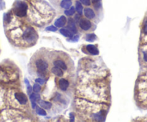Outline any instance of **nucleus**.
I'll use <instances>...</instances> for the list:
<instances>
[{
  "instance_id": "26",
  "label": "nucleus",
  "mask_w": 147,
  "mask_h": 122,
  "mask_svg": "<svg viewBox=\"0 0 147 122\" xmlns=\"http://www.w3.org/2000/svg\"><path fill=\"white\" fill-rule=\"evenodd\" d=\"M35 82L37 84H40V85H43L44 83H45V80L43 78H38L35 79Z\"/></svg>"
},
{
  "instance_id": "3",
  "label": "nucleus",
  "mask_w": 147,
  "mask_h": 122,
  "mask_svg": "<svg viewBox=\"0 0 147 122\" xmlns=\"http://www.w3.org/2000/svg\"><path fill=\"white\" fill-rule=\"evenodd\" d=\"M28 5L25 2L17 1L13 7V13L19 17H24L27 15Z\"/></svg>"
},
{
  "instance_id": "28",
  "label": "nucleus",
  "mask_w": 147,
  "mask_h": 122,
  "mask_svg": "<svg viewBox=\"0 0 147 122\" xmlns=\"http://www.w3.org/2000/svg\"><path fill=\"white\" fill-rule=\"evenodd\" d=\"M100 1L101 0H92V3L93 4V5H96V4L100 2Z\"/></svg>"
},
{
  "instance_id": "11",
  "label": "nucleus",
  "mask_w": 147,
  "mask_h": 122,
  "mask_svg": "<svg viewBox=\"0 0 147 122\" xmlns=\"http://www.w3.org/2000/svg\"><path fill=\"white\" fill-rule=\"evenodd\" d=\"M84 16L89 19H92L95 17V13L91 8H86L84 10Z\"/></svg>"
},
{
  "instance_id": "27",
  "label": "nucleus",
  "mask_w": 147,
  "mask_h": 122,
  "mask_svg": "<svg viewBox=\"0 0 147 122\" xmlns=\"http://www.w3.org/2000/svg\"><path fill=\"white\" fill-rule=\"evenodd\" d=\"M25 82L27 83V93H28L29 95H30V94L31 93V92H32V91H33V90H32V88H31V86H30V84H29L28 80H25Z\"/></svg>"
},
{
  "instance_id": "5",
  "label": "nucleus",
  "mask_w": 147,
  "mask_h": 122,
  "mask_svg": "<svg viewBox=\"0 0 147 122\" xmlns=\"http://www.w3.org/2000/svg\"><path fill=\"white\" fill-rule=\"evenodd\" d=\"M141 42L142 44H147V17L144 19L141 31Z\"/></svg>"
},
{
  "instance_id": "24",
  "label": "nucleus",
  "mask_w": 147,
  "mask_h": 122,
  "mask_svg": "<svg viewBox=\"0 0 147 122\" xmlns=\"http://www.w3.org/2000/svg\"><path fill=\"white\" fill-rule=\"evenodd\" d=\"M80 2L85 6H90L91 5V0H80Z\"/></svg>"
},
{
  "instance_id": "2",
  "label": "nucleus",
  "mask_w": 147,
  "mask_h": 122,
  "mask_svg": "<svg viewBox=\"0 0 147 122\" xmlns=\"http://www.w3.org/2000/svg\"><path fill=\"white\" fill-rule=\"evenodd\" d=\"M136 98L138 105L147 109V73L138 78L136 88Z\"/></svg>"
},
{
  "instance_id": "23",
  "label": "nucleus",
  "mask_w": 147,
  "mask_h": 122,
  "mask_svg": "<svg viewBox=\"0 0 147 122\" xmlns=\"http://www.w3.org/2000/svg\"><path fill=\"white\" fill-rule=\"evenodd\" d=\"M41 90V86L39 85L38 84H35L34 86H33V91H34L35 93H39Z\"/></svg>"
},
{
  "instance_id": "4",
  "label": "nucleus",
  "mask_w": 147,
  "mask_h": 122,
  "mask_svg": "<svg viewBox=\"0 0 147 122\" xmlns=\"http://www.w3.org/2000/svg\"><path fill=\"white\" fill-rule=\"evenodd\" d=\"M35 65L37 70H38V75L40 74L43 77H45V73L47 72V70L49 67L48 61L46 60L43 59V58H38L35 60Z\"/></svg>"
},
{
  "instance_id": "8",
  "label": "nucleus",
  "mask_w": 147,
  "mask_h": 122,
  "mask_svg": "<svg viewBox=\"0 0 147 122\" xmlns=\"http://www.w3.org/2000/svg\"><path fill=\"white\" fill-rule=\"evenodd\" d=\"M69 86V83L66 79L64 78H61L59 80V86L61 91H66L67 90L68 87Z\"/></svg>"
},
{
  "instance_id": "9",
  "label": "nucleus",
  "mask_w": 147,
  "mask_h": 122,
  "mask_svg": "<svg viewBox=\"0 0 147 122\" xmlns=\"http://www.w3.org/2000/svg\"><path fill=\"white\" fill-rule=\"evenodd\" d=\"M66 22H67V19H66V17L61 16L60 17L56 19V21L55 22L54 25L57 27H62L66 25Z\"/></svg>"
},
{
  "instance_id": "22",
  "label": "nucleus",
  "mask_w": 147,
  "mask_h": 122,
  "mask_svg": "<svg viewBox=\"0 0 147 122\" xmlns=\"http://www.w3.org/2000/svg\"><path fill=\"white\" fill-rule=\"evenodd\" d=\"M36 113H38V114L41 115V116H45L46 115V112L45 111V110H43V109H41V107H38V106H36Z\"/></svg>"
},
{
  "instance_id": "12",
  "label": "nucleus",
  "mask_w": 147,
  "mask_h": 122,
  "mask_svg": "<svg viewBox=\"0 0 147 122\" xmlns=\"http://www.w3.org/2000/svg\"><path fill=\"white\" fill-rule=\"evenodd\" d=\"M87 48V50L90 52L91 55H98L99 54V50H98V48L93 45H88L86 47Z\"/></svg>"
},
{
  "instance_id": "20",
  "label": "nucleus",
  "mask_w": 147,
  "mask_h": 122,
  "mask_svg": "<svg viewBox=\"0 0 147 122\" xmlns=\"http://www.w3.org/2000/svg\"><path fill=\"white\" fill-rule=\"evenodd\" d=\"M76 11L78 12L80 15H82V14L83 11V7L82 5V3L80 2H76V7H75Z\"/></svg>"
},
{
  "instance_id": "16",
  "label": "nucleus",
  "mask_w": 147,
  "mask_h": 122,
  "mask_svg": "<svg viewBox=\"0 0 147 122\" xmlns=\"http://www.w3.org/2000/svg\"><path fill=\"white\" fill-rule=\"evenodd\" d=\"M61 34H63L65 37H68V38H72L74 35V33L71 32L69 29H61L60 30Z\"/></svg>"
},
{
  "instance_id": "21",
  "label": "nucleus",
  "mask_w": 147,
  "mask_h": 122,
  "mask_svg": "<svg viewBox=\"0 0 147 122\" xmlns=\"http://www.w3.org/2000/svg\"><path fill=\"white\" fill-rule=\"evenodd\" d=\"M96 38L97 36L95 34H93V33L89 34L86 36V40H87V42H93V41L96 40Z\"/></svg>"
},
{
  "instance_id": "25",
  "label": "nucleus",
  "mask_w": 147,
  "mask_h": 122,
  "mask_svg": "<svg viewBox=\"0 0 147 122\" xmlns=\"http://www.w3.org/2000/svg\"><path fill=\"white\" fill-rule=\"evenodd\" d=\"M45 30H47V31H51V32H56L57 31V27H55V26H49V27H46V29Z\"/></svg>"
},
{
  "instance_id": "14",
  "label": "nucleus",
  "mask_w": 147,
  "mask_h": 122,
  "mask_svg": "<svg viewBox=\"0 0 147 122\" xmlns=\"http://www.w3.org/2000/svg\"><path fill=\"white\" fill-rule=\"evenodd\" d=\"M67 27H68V29H69L71 32H72L73 33H76L77 32V27H76L75 24H74V23L73 19H69Z\"/></svg>"
},
{
  "instance_id": "1",
  "label": "nucleus",
  "mask_w": 147,
  "mask_h": 122,
  "mask_svg": "<svg viewBox=\"0 0 147 122\" xmlns=\"http://www.w3.org/2000/svg\"><path fill=\"white\" fill-rule=\"evenodd\" d=\"M30 4L27 13L29 19L32 23L43 26L53 18L55 12L46 2L43 0H30Z\"/></svg>"
},
{
  "instance_id": "10",
  "label": "nucleus",
  "mask_w": 147,
  "mask_h": 122,
  "mask_svg": "<svg viewBox=\"0 0 147 122\" xmlns=\"http://www.w3.org/2000/svg\"><path fill=\"white\" fill-rule=\"evenodd\" d=\"M53 65L54 66H56V67H59L61 69L63 70H67V66H66V63H65L64 61L62 60H54L53 62Z\"/></svg>"
},
{
  "instance_id": "19",
  "label": "nucleus",
  "mask_w": 147,
  "mask_h": 122,
  "mask_svg": "<svg viewBox=\"0 0 147 122\" xmlns=\"http://www.w3.org/2000/svg\"><path fill=\"white\" fill-rule=\"evenodd\" d=\"M75 11H76L75 8L74 7H71L70 8H69V9H67L66 11H65L64 14L66 15H67V16H72V15H74Z\"/></svg>"
},
{
  "instance_id": "7",
  "label": "nucleus",
  "mask_w": 147,
  "mask_h": 122,
  "mask_svg": "<svg viewBox=\"0 0 147 122\" xmlns=\"http://www.w3.org/2000/svg\"><path fill=\"white\" fill-rule=\"evenodd\" d=\"M79 25H80V28L82 30H84V31H87L92 27L91 22L89 19H82L80 21V23H79Z\"/></svg>"
},
{
  "instance_id": "13",
  "label": "nucleus",
  "mask_w": 147,
  "mask_h": 122,
  "mask_svg": "<svg viewBox=\"0 0 147 122\" xmlns=\"http://www.w3.org/2000/svg\"><path fill=\"white\" fill-rule=\"evenodd\" d=\"M51 72L52 73H53L55 76H58V77H62L63 75V72L62 69H61L60 68L56 67V66H54L51 68Z\"/></svg>"
},
{
  "instance_id": "17",
  "label": "nucleus",
  "mask_w": 147,
  "mask_h": 122,
  "mask_svg": "<svg viewBox=\"0 0 147 122\" xmlns=\"http://www.w3.org/2000/svg\"><path fill=\"white\" fill-rule=\"evenodd\" d=\"M60 5L61 7L63 8V9H69L72 5L71 0H62L61 2Z\"/></svg>"
},
{
  "instance_id": "15",
  "label": "nucleus",
  "mask_w": 147,
  "mask_h": 122,
  "mask_svg": "<svg viewBox=\"0 0 147 122\" xmlns=\"http://www.w3.org/2000/svg\"><path fill=\"white\" fill-rule=\"evenodd\" d=\"M38 104L41 108L44 109H50L52 106V103L51 102L45 101H38Z\"/></svg>"
},
{
  "instance_id": "6",
  "label": "nucleus",
  "mask_w": 147,
  "mask_h": 122,
  "mask_svg": "<svg viewBox=\"0 0 147 122\" xmlns=\"http://www.w3.org/2000/svg\"><path fill=\"white\" fill-rule=\"evenodd\" d=\"M15 97L18 103L22 105H25L27 103V98L24 93L21 92H16L15 93Z\"/></svg>"
},
{
  "instance_id": "18",
  "label": "nucleus",
  "mask_w": 147,
  "mask_h": 122,
  "mask_svg": "<svg viewBox=\"0 0 147 122\" xmlns=\"http://www.w3.org/2000/svg\"><path fill=\"white\" fill-rule=\"evenodd\" d=\"M41 98L40 95H38V93H33L30 94V99L31 100V101H38Z\"/></svg>"
}]
</instances>
